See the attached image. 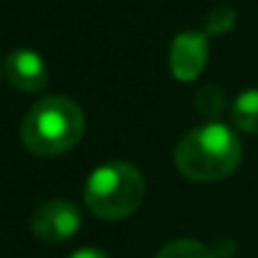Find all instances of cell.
<instances>
[{
    "mask_svg": "<svg viewBox=\"0 0 258 258\" xmlns=\"http://www.w3.org/2000/svg\"><path fill=\"white\" fill-rule=\"evenodd\" d=\"M208 61V36L198 31H185L175 36L170 46V69L177 81H195Z\"/></svg>",
    "mask_w": 258,
    "mask_h": 258,
    "instance_id": "obj_5",
    "label": "cell"
},
{
    "mask_svg": "<svg viewBox=\"0 0 258 258\" xmlns=\"http://www.w3.org/2000/svg\"><path fill=\"white\" fill-rule=\"evenodd\" d=\"M243 157L238 137L223 124H205L187 132L175 147V167L192 182L228 177Z\"/></svg>",
    "mask_w": 258,
    "mask_h": 258,
    "instance_id": "obj_2",
    "label": "cell"
},
{
    "mask_svg": "<svg viewBox=\"0 0 258 258\" xmlns=\"http://www.w3.org/2000/svg\"><path fill=\"white\" fill-rule=\"evenodd\" d=\"M6 79L26 94H36L41 89H46L48 84V69L43 63V58L31 51V48H16L8 53L6 63H3Z\"/></svg>",
    "mask_w": 258,
    "mask_h": 258,
    "instance_id": "obj_6",
    "label": "cell"
},
{
    "mask_svg": "<svg viewBox=\"0 0 258 258\" xmlns=\"http://www.w3.org/2000/svg\"><path fill=\"white\" fill-rule=\"evenodd\" d=\"M198 109L208 116H215L223 111V91L215 89V86H205L200 94H198Z\"/></svg>",
    "mask_w": 258,
    "mask_h": 258,
    "instance_id": "obj_10",
    "label": "cell"
},
{
    "mask_svg": "<svg viewBox=\"0 0 258 258\" xmlns=\"http://www.w3.org/2000/svg\"><path fill=\"white\" fill-rule=\"evenodd\" d=\"M86 129L84 111L69 96H46L36 101L21 124V142L36 157H56L74 150Z\"/></svg>",
    "mask_w": 258,
    "mask_h": 258,
    "instance_id": "obj_1",
    "label": "cell"
},
{
    "mask_svg": "<svg viewBox=\"0 0 258 258\" xmlns=\"http://www.w3.org/2000/svg\"><path fill=\"white\" fill-rule=\"evenodd\" d=\"M81 228V213L74 203L69 200H46L43 205L36 208L31 218V230L38 240L43 243H63L74 238Z\"/></svg>",
    "mask_w": 258,
    "mask_h": 258,
    "instance_id": "obj_4",
    "label": "cell"
},
{
    "mask_svg": "<svg viewBox=\"0 0 258 258\" xmlns=\"http://www.w3.org/2000/svg\"><path fill=\"white\" fill-rule=\"evenodd\" d=\"M145 198V177L129 162H109L96 167L84 187L86 208L101 220H121L132 215Z\"/></svg>",
    "mask_w": 258,
    "mask_h": 258,
    "instance_id": "obj_3",
    "label": "cell"
},
{
    "mask_svg": "<svg viewBox=\"0 0 258 258\" xmlns=\"http://www.w3.org/2000/svg\"><path fill=\"white\" fill-rule=\"evenodd\" d=\"M155 258H215L210 253L208 245H203L200 240H192V238H180V240H172L167 243Z\"/></svg>",
    "mask_w": 258,
    "mask_h": 258,
    "instance_id": "obj_8",
    "label": "cell"
},
{
    "mask_svg": "<svg viewBox=\"0 0 258 258\" xmlns=\"http://www.w3.org/2000/svg\"><path fill=\"white\" fill-rule=\"evenodd\" d=\"M235 23V13L228 8V6H220V8H213L210 16L205 18V36H218V33H225L230 31Z\"/></svg>",
    "mask_w": 258,
    "mask_h": 258,
    "instance_id": "obj_9",
    "label": "cell"
},
{
    "mask_svg": "<svg viewBox=\"0 0 258 258\" xmlns=\"http://www.w3.org/2000/svg\"><path fill=\"white\" fill-rule=\"evenodd\" d=\"M233 124L248 135H258V89H248L243 91L235 101H233Z\"/></svg>",
    "mask_w": 258,
    "mask_h": 258,
    "instance_id": "obj_7",
    "label": "cell"
},
{
    "mask_svg": "<svg viewBox=\"0 0 258 258\" xmlns=\"http://www.w3.org/2000/svg\"><path fill=\"white\" fill-rule=\"evenodd\" d=\"M69 258H109L104 250H96V248H81L76 253H71Z\"/></svg>",
    "mask_w": 258,
    "mask_h": 258,
    "instance_id": "obj_11",
    "label": "cell"
}]
</instances>
